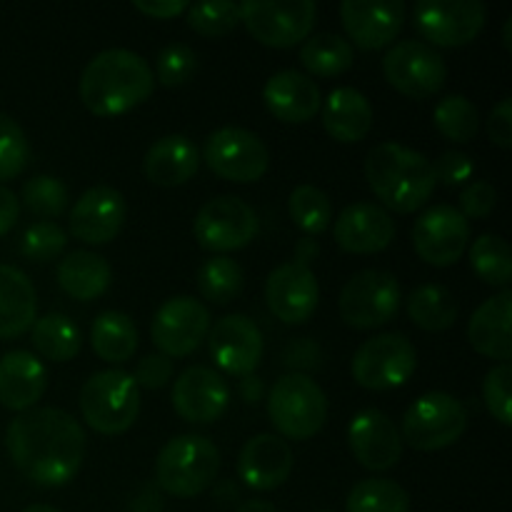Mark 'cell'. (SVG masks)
Returning a JSON list of instances; mask_svg holds the SVG:
<instances>
[{"mask_svg": "<svg viewBox=\"0 0 512 512\" xmlns=\"http://www.w3.org/2000/svg\"><path fill=\"white\" fill-rule=\"evenodd\" d=\"M128 215L125 198L115 188L95 185L75 200L70 210V233L85 245H105L120 233Z\"/></svg>", "mask_w": 512, "mask_h": 512, "instance_id": "obj_22", "label": "cell"}, {"mask_svg": "<svg viewBox=\"0 0 512 512\" xmlns=\"http://www.w3.org/2000/svg\"><path fill=\"white\" fill-rule=\"evenodd\" d=\"M418 353L403 333H383L365 340L353 355V378L365 390H393L408 383Z\"/></svg>", "mask_w": 512, "mask_h": 512, "instance_id": "obj_10", "label": "cell"}, {"mask_svg": "<svg viewBox=\"0 0 512 512\" xmlns=\"http://www.w3.org/2000/svg\"><path fill=\"white\" fill-rule=\"evenodd\" d=\"M345 512H410V495L395 480L370 478L350 490Z\"/></svg>", "mask_w": 512, "mask_h": 512, "instance_id": "obj_36", "label": "cell"}, {"mask_svg": "<svg viewBox=\"0 0 512 512\" xmlns=\"http://www.w3.org/2000/svg\"><path fill=\"white\" fill-rule=\"evenodd\" d=\"M340 20L358 48H388L400 35L405 23L403 0H345L340 5Z\"/></svg>", "mask_w": 512, "mask_h": 512, "instance_id": "obj_20", "label": "cell"}, {"mask_svg": "<svg viewBox=\"0 0 512 512\" xmlns=\"http://www.w3.org/2000/svg\"><path fill=\"white\" fill-rule=\"evenodd\" d=\"M268 415L283 438L310 440L328 420V398L310 375L288 373L270 390Z\"/></svg>", "mask_w": 512, "mask_h": 512, "instance_id": "obj_6", "label": "cell"}, {"mask_svg": "<svg viewBox=\"0 0 512 512\" xmlns=\"http://www.w3.org/2000/svg\"><path fill=\"white\" fill-rule=\"evenodd\" d=\"M413 18L425 40L440 48H460L478 38L488 10L480 0H425L415 5Z\"/></svg>", "mask_w": 512, "mask_h": 512, "instance_id": "obj_14", "label": "cell"}, {"mask_svg": "<svg viewBox=\"0 0 512 512\" xmlns=\"http://www.w3.org/2000/svg\"><path fill=\"white\" fill-rule=\"evenodd\" d=\"M38 315L35 288L23 270L0 263V340L28 333Z\"/></svg>", "mask_w": 512, "mask_h": 512, "instance_id": "obj_29", "label": "cell"}, {"mask_svg": "<svg viewBox=\"0 0 512 512\" xmlns=\"http://www.w3.org/2000/svg\"><path fill=\"white\" fill-rule=\"evenodd\" d=\"M318 5L313 0H245L240 23L268 48H293L313 33Z\"/></svg>", "mask_w": 512, "mask_h": 512, "instance_id": "obj_7", "label": "cell"}, {"mask_svg": "<svg viewBox=\"0 0 512 512\" xmlns=\"http://www.w3.org/2000/svg\"><path fill=\"white\" fill-rule=\"evenodd\" d=\"M263 380L258 378V375H245L243 380H240V398L245 400V403H258L260 398H263Z\"/></svg>", "mask_w": 512, "mask_h": 512, "instance_id": "obj_55", "label": "cell"}, {"mask_svg": "<svg viewBox=\"0 0 512 512\" xmlns=\"http://www.w3.org/2000/svg\"><path fill=\"white\" fill-rule=\"evenodd\" d=\"M433 173L435 183L440 180L443 185H463L473 178L475 163L470 155L460 153V150H448L433 163Z\"/></svg>", "mask_w": 512, "mask_h": 512, "instance_id": "obj_48", "label": "cell"}, {"mask_svg": "<svg viewBox=\"0 0 512 512\" xmlns=\"http://www.w3.org/2000/svg\"><path fill=\"white\" fill-rule=\"evenodd\" d=\"M265 300L278 320L288 325H303L315 315L320 303L318 278L310 268L298 263H283L268 275Z\"/></svg>", "mask_w": 512, "mask_h": 512, "instance_id": "obj_19", "label": "cell"}, {"mask_svg": "<svg viewBox=\"0 0 512 512\" xmlns=\"http://www.w3.org/2000/svg\"><path fill=\"white\" fill-rule=\"evenodd\" d=\"M198 168V148H195L193 140L178 133L155 140L143 160L145 178L153 185H160V188H175V185L188 183L198 173Z\"/></svg>", "mask_w": 512, "mask_h": 512, "instance_id": "obj_28", "label": "cell"}, {"mask_svg": "<svg viewBox=\"0 0 512 512\" xmlns=\"http://www.w3.org/2000/svg\"><path fill=\"white\" fill-rule=\"evenodd\" d=\"M488 133L498 148L508 150L512 145V98L500 100L488 118Z\"/></svg>", "mask_w": 512, "mask_h": 512, "instance_id": "obj_51", "label": "cell"}, {"mask_svg": "<svg viewBox=\"0 0 512 512\" xmlns=\"http://www.w3.org/2000/svg\"><path fill=\"white\" fill-rule=\"evenodd\" d=\"M400 300H403V293L393 273L360 270L345 283L340 293V318L355 330L383 328L398 315Z\"/></svg>", "mask_w": 512, "mask_h": 512, "instance_id": "obj_9", "label": "cell"}, {"mask_svg": "<svg viewBox=\"0 0 512 512\" xmlns=\"http://www.w3.org/2000/svg\"><path fill=\"white\" fill-rule=\"evenodd\" d=\"M365 178L375 198L395 213H413L435 190L433 163L423 153L400 143H380L365 158Z\"/></svg>", "mask_w": 512, "mask_h": 512, "instance_id": "obj_3", "label": "cell"}, {"mask_svg": "<svg viewBox=\"0 0 512 512\" xmlns=\"http://www.w3.org/2000/svg\"><path fill=\"white\" fill-rule=\"evenodd\" d=\"M68 245V233L58 223H35L23 235V255L33 263H48L55 260Z\"/></svg>", "mask_w": 512, "mask_h": 512, "instance_id": "obj_44", "label": "cell"}, {"mask_svg": "<svg viewBox=\"0 0 512 512\" xmlns=\"http://www.w3.org/2000/svg\"><path fill=\"white\" fill-rule=\"evenodd\" d=\"M318 253H320L318 240L300 238L298 245H295V260H293V263L303 265V268H310V263H313V260L318 258Z\"/></svg>", "mask_w": 512, "mask_h": 512, "instance_id": "obj_54", "label": "cell"}, {"mask_svg": "<svg viewBox=\"0 0 512 512\" xmlns=\"http://www.w3.org/2000/svg\"><path fill=\"white\" fill-rule=\"evenodd\" d=\"M20 215V200L13 190H8L5 185H0V238L8 235L13 230V225L18 223Z\"/></svg>", "mask_w": 512, "mask_h": 512, "instance_id": "obj_53", "label": "cell"}, {"mask_svg": "<svg viewBox=\"0 0 512 512\" xmlns=\"http://www.w3.org/2000/svg\"><path fill=\"white\" fill-rule=\"evenodd\" d=\"M173 378V360L165 358V355L155 353V355H145L143 360L135 368L133 380L138 388H148V390H160L170 383Z\"/></svg>", "mask_w": 512, "mask_h": 512, "instance_id": "obj_49", "label": "cell"}, {"mask_svg": "<svg viewBox=\"0 0 512 512\" xmlns=\"http://www.w3.org/2000/svg\"><path fill=\"white\" fill-rule=\"evenodd\" d=\"M510 28H512V18L508 20V23H505V33H503V43H505V48H512L510 45Z\"/></svg>", "mask_w": 512, "mask_h": 512, "instance_id": "obj_58", "label": "cell"}, {"mask_svg": "<svg viewBox=\"0 0 512 512\" xmlns=\"http://www.w3.org/2000/svg\"><path fill=\"white\" fill-rule=\"evenodd\" d=\"M353 45L335 33L313 35L300 48V63L310 75L318 78H335L343 75L345 70L353 68Z\"/></svg>", "mask_w": 512, "mask_h": 512, "instance_id": "obj_34", "label": "cell"}, {"mask_svg": "<svg viewBox=\"0 0 512 512\" xmlns=\"http://www.w3.org/2000/svg\"><path fill=\"white\" fill-rule=\"evenodd\" d=\"M193 235L200 248L208 253L240 250L258 235V215L245 200L235 195H220L198 210Z\"/></svg>", "mask_w": 512, "mask_h": 512, "instance_id": "obj_12", "label": "cell"}, {"mask_svg": "<svg viewBox=\"0 0 512 512\" xmlns=\"http://www.w3.org/2000/svg\"><path fill=\"white\" fill-rule=\"evenodd\" d=\"M433 123L453 143H470L480 130V115L465 95H445L433 110Z\"/></svg>", "mask_w": 512, "mask_h": 512, "instance_id": "obj_39", "label": "cell"}, {"mask_svg": "<svg viewBox=\"0 0 512 512\" xmlns=\"http://www.w3.org/2000/svg\"><path fill=\"white\" fill-rule=\"evenodd\" d=\"M33 348L50 363H68L80 353V330L68 315L48 313L35 318L33 323Z\"/></svg>", "mask_w": 512, "mask_h": 512, "instance_id": "obj_33", "label": "cell"}, {"mask_svg": "<svg viewBox=\"0 0 512 512\" xmlns=\"http://www.w3.org/2000/svg\"><path fill=\"white\" fill-rule=\"evenodd\" d=\"M113 270L108 260L90 250H73L58 263V285L70 298L88 303L110 288Z\"/></svg>", "mask_w": 512, "mask_h": 512, "instance_id": "obj_31", "label": "cell"}, {"mask_svg": "<svg viewBox=\"0 0 512 512\" xmlns=\"http://www.w3.org/2000/svg\"><path fill=\"white\" fill-rule=\"evenodd\" d=\"M210 333V313L200 300L190 295L165 300L155 313L150 335L155 348L165 358H185L200 348Z\"/></svg>", "mask_w": 512, "mask_h": 512, "instance_id": "obj_15", "label": "cell"}, {"mask_svg": "<svg viewBox=\"0 0 512 512\" xmlns=\"http://www.w3.org/2000/svg\"><path fill=\"white\" fill-rule=\"evenodd\" d=\"M468 430V410L448 393H425L405 410L403 440L415 450L450 448Z\"/></svg>", "mask_w": 512, "mask_h": 512, "instance_id": "obj_8", "label": "cell"}, {"mask_svg": "<svg viewBox=\"0 0 512 512\" xmlns=\"http://www.w3.org/2000/svg\"><path fill=\"white\" fill-rule=\"evenodd\" d=\"M235 512H278L273 503H268V500H248V503L240 505Z\"/></svg>", "mask_w": 512, "mask_h": 512, "instance_id": "obj_56", "label": "cell"}, {"mask_svg": "<svg viewBox=\"0 0 512 512\" xmlns=\"http://www.w3.org/2000/svg\"><path fill=\"white\" fill-rule=\"evenodd\" d=\"M48 388V370L38 355L13 350L0 358V405L13 413L33 410Z\"/></svg>", "mask_w": 512, "mask_h": 512, "instance_id": "obj_26", "label": "cell"}, {"mask_svg": "<svg viewBox=\"0 0 512 512\" xmlns=\"http://www.w3.org/2000/svg\"><path fill=\"white\" fill-rule=\"evenodd\" d=\"M283 363L290 370H305V373L308 370H318L323 365V348L310 338H295L293 343L285 345Z\"/></svg>", "mask_w": 512, "mask_h": 512, "instance_id": "obj_50", "label": "cell"}, {"mask_svg": "<svg viewBox=\"0 0 512 512\" xmlns=\"http://www.w3.org/2000/svg\"><path fill=\"white\" fill-rule=\"evenodd\" d=\"M335 243L353 255H373L388 248L395 238V223L385 208L375 203H353L333 225Z\"/></svg>", "mask_w": 512, "mask_h": 512, "instance_id": "obj_23", "label": "cell"}, {"mask_svg": "<svg viewBox=\"0 0 512 512\" xmlns=\"http://www.w3.org/2000/svg\"><path fill=\"white\" fill-rule=\"evenodd\" d=\"M408 315L420 330L440 333L453 328L458 320V303L443 285H420L408 298Z\"/></svg>", "mask_w": 512, "mask_h": 512, "instance_id": "obj_35", "label": "cell"}, {"mask_svg": "<svg viewBox=\"0 0 512 512\" xmlns=\"http://www.w3.org/2000/svg\"><path fill=\"white\" fill-rule=\"evenodd\" d=\"M30 143L18 120L0 113V183L13 180L28 168Z\"/></svg>", "mask_w": 512, "mask_h": 512, "instance_id": "obj_42", "label": "cell"}, {"mask_svg": "<svg viewBox=\"0 0 512 512\" xmlns=\"http://www.w3.org/2000/svg\"><path fill=\"white\" fill-rule=\"evenodd\" d=\"M495 203H498V190L490 183H485V180L470 183L468 188L460 193V213H463L465 220L488 218V215L493 213Z\"/></svg>", "mask_w": 512, "mask_h": 512, "instance_id": "obj_47", "label": "cell"}, {"mask_svg": "<svg viewBox=\"0 0 512 512\" xmlns=\"http://www.w3.org/2000/svg\"><path fill=\"white\" fill-rule=\"evenodd\" d=\"M203 158L218 178L238 185L260 180L270 165V153L263 140L245 128H220L210 133Z\"/></svg>", "mask_w": 512, "mask_h": 512, "instance_id": "obj_13", "label": "cell"}, {"mask_svg": "<svg viewBox=\"0 0 512 512\" xmlns=\"http://www.w3.org/2000/svg\"><path fill=\"white\" fill-rule=\"evenodd\" d=\"M23 512H60V510L53 508V505H30V508H25Z\"/></svg>", "mask_w": 512, "mask_h": 512, "instance_id": "obj_57", "label": "cell"}, {"mask_svg": "<svg viewBox=\"0 0 512 512\" xmlns=\"http://www.w3.org/2000/svg\"><path fill=\"white\" fill-rule=\"evenodd\" d=\"M470 265L483 283L508 290L512 280V255L508 240L485 233L470 248Z\"/></svg>", "mask_w": 512, "mask_h": 512, "instance_id": "obj_37", "label": "cell"}, {"mask_svg": "<svg viewBox=\"0 0 512 512\" xmlns=\"http://www.w3.org/2000/svg\"><path fill=\"white\" fill-rule=\"evenodd\" d=\"M265 108L280 123H308L318 113L323 98L320 88L310 75L298 73V70H280L265 83L263 88Z\"/></svg>", "mask_w": 512, "mask_h": 512, "instance_id": "obj_25", "label": "cell"}, {"mask_svg": "<svg viewBox=\"0 0 512 512\" xmlns=\"http://www.w3.org/2000/svg\"><path fill=\"white\" fill-rule=\"evenodd\" d=\"M153 90V68L133 50H103L80 75V100L98 118H113L138 108Z\"/></svg>", "mask_w": 512, "mask_h": 512, "instance_id": "obj_2", "label": "cell"}, {"mask_svg": "<svg viewBox=\"0 0 512 512\" xmlns=\"http://www.w3.org/2000/svg\"><path fill=\"white\" fill-rule=\"evenodd\" d=\"M5 448L30 483L60 488L68 485L83 465L85 433L65 410L33 408L10 420Z\"/></svg>", "mask_w": 512, "mask_h": 512, "instance_id": "obj_1", "label": "cell"}, {"mask_svg": "<svg viewBox=\"0 0 512 512\" xmlns=\"http://www.w3.org/2000/svg\"><path fill=\"white\" fill-rule=\"evenodd\" d=\"M323 125L338 143H360L373 128V105L360 90L338 88L325 100Z\"/></svg>", "mask_w": 512, "mask_h": 512, "instance_id": "obj_30", "label": "cell"}, {"mask_svg": "<svg viewBox=\"0 0 512 512\" xmlns=\"http://www.w3.org/2000/svg\"><path fill=\"white\" fill-rule=\"evenodd\" d=\"M293 473V450L288 440L273 433H260L243 445L238 455V475L258 493L280 488Z\"/></svg>", "mask_w": 512, "mask_h": 512, "instance_id": "obj_24", "label": "cell"}, {"mask_svg": "<svg viewBox=\"0 0 512 512\" xmlns=\"http://www.w3.org/2000/svg\"><path fill=\"white\" fill-rule=\"evenodd\" d=\"M315 512H330V510H315Z\"/></svg>", "mask_w": 512, "mask_h": 512, "instance_id": "obj_59", "label": "cell"}, {"mask_svg": "<svg viewBox=\"0 0 512 512\" xmlns=\"http://www.w3.org/2000/svg\"><path fill=\"white\" fill-rule=\"evenodd\" d=\"M220 450L205 435H178L158 453L155 480L160 490L180 500L195 498L215 483Z\"/></svg>", "mask_w": 512, "mask_h": 512, "instance_id": "obj_4", "label": "cell"}, {"mask_svg": "<svg viewBox=\"0 0 512 512\" xmlns=\"http://www.w3.org/2000/svg\"><path fill=\"white\" fill-rule=\"evenodd\" d=\"M512 368L510 363H500L485 375L483 383V398L488 405L490 415L498 420L500 425H512Z\"/></svg>", "mask_w": 512, "mask_h": 512, "instance_id": "obj_46", "label": "cell"}, {"mask_svg": "<svg viewBox=\"0 0 512 512\" xmlns=\"http://www.w3.org/2000/svg\"><path fill=\"white\" fill-rule=\"evenodd\" d=\"M173 408L185 423L208 425L223 418L230 405V388L213 368L193 365L173 383Z\"/></svg>", "mask_w": 512, "mask_h": 512, "instance_id": "obj_18", "label": "cell"}, {"mask_svg": "<svg viewBox=\"0 0 512 512\" xmlns=\"http://www.w3.org/2000/svg\"><path fill=\"white\" fill-rule=\"evenodd\" d=\"M470 225L453 205H433L413 225V248L428 265L448 268L468 250Z\"/></svg>", "mask_w": 512, "mask_h": 512, "instance_id": "obj_16", "label": "cell"}, {"mask_svg": "<svg viewBox=\"0 0 512 512\" xmlns=\"http://www.w3.org/2000/svg\"><path fill=\"white\" fill-rule=\"evenodd\" d=\"M245 285L243 268L233 258L215 255L205 260L203 268L198 270V290L205 300L213 305H228L240 295Z\"/></svg>", "mask_w": 512, "mask_h": 512, "instance_id": "obj_38", "label": "cell"}, {"mask_svg": "<svg viewBox=\"0 0 512 512\" xmlns=\"http://www.w3.org/2000/svg\"><path fill=\"white\" fill-rule=\"evenodd\" d=\"M133 5L140 10V13L150 15V18H158V20L178 18V15L188 13V8H190L185 0H133Z\"/></svg>", "mask_w": 512, "mask_h": 512, "instance_id": "obj_52", "label": "cell"}, {"mask_svg": "<svg viewBox=\"0 0 512 512\" xmlns=\"http://www.w3.org/2000/svg\"><path fill=\"white\" fill-rule=\"evenodd\" d=\"M348 443L355 460L373 473L395 468L403 458V438L393 420L380 410H360L348 425Z\"/></svg>", "mask_w": 512, "mask_h": 512, "instance_id": "obj_21", "label": "cell"}, {"mask_svg": "<svg viewBox=\"0 0 512 512\" xmlns=\"http://www.w3.org/2000/svg\"><path fill=\"white\" fill-rule=\"evenodd\" d=\"M240 23L238 3H198L188 8V25L205 38H223Z\"/></svg>", "mask_w": 512, "mask_h": 512, "instance_id": "obj_43", "label": "cell"}, {"mask_svg": "<svg viewBox=\"0 0 512 512\" xmlns=\"http://www.w3.org/2000/svg\"><path fill=\"white\" fill-rule=\"evenodd\" d=\"M83 420L100 435H123L140 413V388L125 370H103L80 390Z\"/></svg>", "mask_w": 512, "mask_h": 512, "instance_id": "obj_5", "label": "cell"}, {"mask_svg": "<svg viewBox=\"0 0 512 512\" xmlns=\"http://www.w3.org/2000/svg\"><path fill=\"white\" fill-rule=\"evenodd\" d=\"M20 203L38 218H60L68 210L70 195L60 178L53 175H35L23 185Z\"/></svg>", "mask_w": 512, "mask_h": 512, "instance_id": "obj_41", "label": "cell"}, {"mask_svg": "<svg viewBox=\"0 0 512 512\" xmlns=\"http://www.w3.org/2000/svg\"><path fill=\"white\" fill-rule=\"evenodd\" d=\"M385 80L413 100L433 98L448 80V65L435 48L420 40H400L383 58Z\"/></svg>", "mask_w": 512, "mask_h": 512, "instance_id": "obj_11", "label": "cell"}, {"mask_svg": "<svg viewBox=\"0 0 512 512\" xmlns=\"http://www.w3.org/2000/svg\"><path fill=\"white\" fill-rule=\"evenodd\" d=\"M510 318H512V293L493 295L485 300L473 313L468 323V340L480 355L485 358L508 363L512 358V335H510Z\"/></svg>", "mask_w": 512, "mask_h": 512, "instance_id": "obj_27", "label": "cell"}, {"mask_svg": "<svg viewBox=\"0 0 512 512\" xmlns=\"http://www.w3.org/2000/svg\"><path fill=\"white\" fill-rule=\"evenodd\" d=\"M195 68H198V58H195L193 48L183 43H170L160 50L158 60H155V78L165 88H175L193 78Z\"/></svg>", "mask_w": 512, "mask_h": 512, "instance_id": "obj_45", "label": "cell"}, {"mask_svg": "<svg viewBox=\"0 0 512 512\" xmlns=\"http://www.w3.org/2000/svg\"><path fill=\"white\" fill-rule=\"evenodd\" d=\"M90 343H93L95 355L105 363H128L138 350V328L130 320V315L118 313V310H105L93 320Z\"/></svg>", "mask_w": 512, "mask_h": 512, "instance_id": "obj_32", "label": "cell"}, {"mask_svg": "<svg viewBox=\"0 0 512 512\" xmlns=\"http://www.w3.org/2000/svg\"><path fill=\"white\" fill-rule=\"evenodd\" d=\"M288 210L290 218L295 220V225L303 233H308V238L325 233L330 228V223H333V203L315 185H298L290 193Z\"/></svg>", "mask_w": 512, "mask_h": 512, "instance_id": "obj_40", "label": "cell"}, {"mask_svg": "<svg viewBox=\"0 0 512 512\" xmlns=\"http://www.w3.org/2000/svg\"><path fill=\"white\" fill-rule=\"evenodd\" d=\"M208 345L215 365L238 378L255 373L265 350L263 333L258 325L238 313L225 315L213 325V330L208 333Z\"/></svg>", "mask_w": 512, "mask_h": 512, "instance_id": "obj_17", "label": "cell"}]
</instances>
